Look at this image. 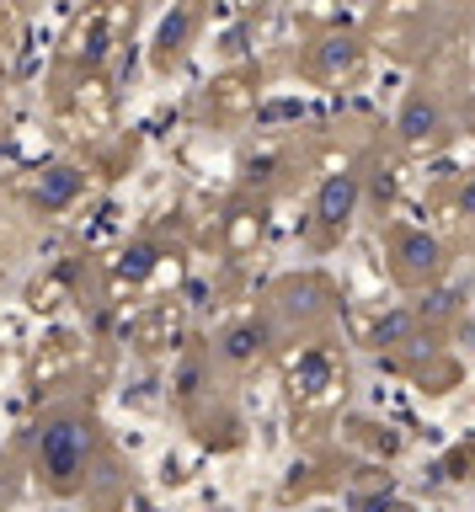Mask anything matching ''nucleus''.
<instances>
[{"mask_svg":"<svg viewBox=\"0 0 475 512\" xmlns=\"http://www.w3.org/2000/svg\"><path fill=\"white\" fill-rule=\"evenodd\" d=\"M102 459V427L86 406H59L33 432V480L54 496L86 491Z\"/></svg>","mask_w":475,"mask_h":512,"instance_id":"nucleus-1","label":"nucleus"},{"mask_svg":"<svg viewBox=\"0 0 475 512\" xmlns=\"http://www.w3.org/2000/svg\"><path fill=\"white\" fill-rule=\"evenodd\" d=\"M75 187H81V182L70 176V166H59V171L49 176V187H38V198H43V208H59V203H65Z\"/></svg>","mask_w":475,"mask_h":512,"instance_id":"nucleus-3","label":"nucleus"},{"mask_svg":"<svg viewBox=\"0 0 475 512\" xmlns=\"http://www.w3.org/2000/svg\"><path fill=\"white\" fill-rule=\"evenodd\" d=\"M395 246H401V256H395V278H406V283H422V278H433L438 272V246L427 235H395Z\"/></svg>","mask_w":475,"mask_h":512,"instance_id":"nucleus-2","label":"nucleus"}]
</instances>
